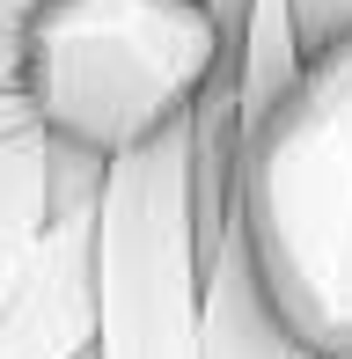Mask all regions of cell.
I'll return each instance as SVG.
<instances>
[{"instance_id": "obj_6", "label": "cell", "mask_w": 352, "mask_h": 359, "mask_svg": "<svg viewBox=\"0 0 352 359\" xmlns=\"http://www.w3.org/2000/svg\"><path fill=\"white\" fill-rule=\"evenodd\" d=\"M235 74H243V133L257 140L301 95V81H309V37H301L294 0H250L243 44H235Z\"/></svg>"}, {"instance_id": "obj_8", "label": "cell", "mask_w": 352, "mask_h": 359, "mask_svg": "<svg viewBox=\"0 0 352 359\" xmlns=\"http://www.w3.org/2000/svg\"><path fill=\"white\" fill-rule=\"evenodd\" d=\"M294 15H301V37H309V59L352 37V0H294Z\"/></svg>"}, {"instance_id": "obj_2", "label": "cell", "mask_w": 352, "mask_h": 359, "mask_svg": "<svg viewBox=\"0 0 352 359\" xmlns=\"http://www.w3.org/2000/svg\"><path fill=\"white\" fill-rule=\"evenodd\" d=\"M243 235L286 330L352 359V37L316 52L301 95L243 147Z\"/></svg>"}, {"instance_id": "obj_9", "label": "cell", "mask_w": 352, "mask_h": 359, "mask_svg": "<svg viewBox=\"0 0 352 359\" xmlns=\"http://www.w3.org/2000/svg\"><path fill=\"white\" fill-rule=\"evenodd\" d=\"M29 264H37V250H29V257H0V316H8V301H15V293H22Z\"/></svg>"}, {"instance_id": "obj_5", "label": "cell", "mask_w": 352, "mask_h": 359, "mask_svg": "<svg viewBox=\"0 0 352 359\" xmlns=\"http://www.w3.org/2000/svg\"><path fill=\"white\" fill-rule=\"evenodd\" d=\"M59 191H67V147L37 125V110H15L0 125V257L44 250V235L59 227Z\"/></svg>"}, {"instance_id": "obj_11", "label": "cell", "mask_w": 352, "mask_h": 359, "mask_svg": "<svg viewBox=\"0 0 352 359\" xmlns=\"http://www.w3.org/2000/svg\"><path fill=\"white\" fill-rule=\"evenodd\" d=\"M15 110H22V95H0V125H8V118H15Z\"/></svg>"}, {"instance_id": "obj_3", "label": "cell", "mask_w": 352, "mask_h": 359, "mask_svg": "<svg viewBox=\"0 0 352 359\" xmlns=\"http://www.w3.org/2000/svg\"><path fill=\"white\" fill-rule=\"evenodd\" d=\"M95 359H205L191 125L110 161L95 213Z\"/></svg>"}, {"instance_id": "obj_1", "label": "cell", "mask_w": 352, "mask_h": 359, "mask_svg": "<svg viewBox=\"0 0 352 359\" xmlns=\"http://www.w3.org/2000/svg\"><path fill=\"white\" fill-rule=\"evenodd\" d=\"M228 59L205 0H52L29 22L22 95L67 154L125 161L184 133Z\"/></svg>"}, {"instance_id": "obj_7", "label": "cell", "mask_w": 352, "mask_h": 359, "mask_svg": "<svg viewBox=\"0 0 352 359\" xmlns=\"http://www.w3.org/2000/svg\"><path fill=\"white\" fill-rule=\"evenodd\" d=\"M52 0H0V95H22V67H29V22Z\"/></svg>"}, {"instance_id": "obj_10", "label": "cell", "mask_w": 352, "mask_h": 359, "mask_svg": "<svg viewBox=\"0 0 352 359\" xmlns=\"http://www.w3.org/2000/svg\"><path fill=\"white\" fill-rule=\"evenodd\" d=\"M205 8H213V22L228 29L235 44H243V22H250V0H205Z\"/></svg>"}, {"instance_id": "obj_4", "label": "cell", "mask_w": 352, "mask_h": 359, "mask_svg": "<svg viewBox=\"0 0 352 359\" xmlns=\"http://www.w3.org/2000/svg\"><path fill=\"white\" fill-rule=\"evenodd\" d=\"M205 359H316L286 330L279 301H271V286L257 271V250L243 235V213L228 227L220 264L205 271Z\"/></svg>"}]
</instances>
